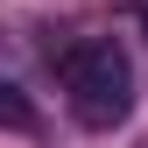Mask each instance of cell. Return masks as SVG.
<instances>
[{
    "label": "cell",
    "instance_id": "6da1fadb",
    "mask_svg": "<svg viewBox=\"0 0 148 148\" xmlns=\"http://www.w3.org/2000/svg\"><path fill=\"white\" fill-rule=\"evenodd\" d=\"M57 85H64V106L71 120L92 127V134H113V127L134 120V49L120 42V35H78V42H64L57 57Z\"/></svg>",
    "mask_w": 148,
    "mask_h": 148
},
{
    "label": "cell",
    "instance_id": "3957f363",
    "mask_svg": "<svg viewBox=\"0 0 148 148\" xmlns=\"http://www.w3.org/2000/svg\"><path fill=\"white\" fill-rule=\"evenodd\" d=\"M134 14H141V28H148V0H134Z\"/></svg>",
    "mask_w": 148,
    "mask_h": 148
},
{
    "label": "cell",
    "instance_id": "7a4b0ae2",
    "mask_svg": "<svg viewBox=\"0 0 148 148\" xmlns=\"http://www.w3.org/2000/svg\"><path fill=\"white\" fill-rule=\"evenodd\" d=\"M0 120H7V127H14V134H35V106H28V92H21V85H14V78H7V85H0Z\"/></svg>",
    "mask_w": 148,
    "mask_h": 148
}]
</instances>
